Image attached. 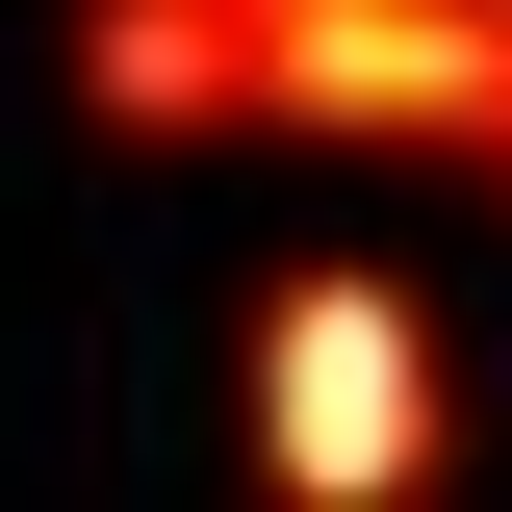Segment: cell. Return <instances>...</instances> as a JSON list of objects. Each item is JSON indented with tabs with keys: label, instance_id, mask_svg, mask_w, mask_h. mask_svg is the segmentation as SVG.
I'll list each match as a JSON object with an SVG mask.
<instances>
[{
	"label": "cell",
	"instance_id": "obj_1",
	"mask_svg": "<svg viewBox=\"0 0 512 512\" xmlns=\"http://www.w3.org/2000/svg\"><path fill=\"white\" fill-rule=\"evenodd\" d=\"M231 384H256V487H282V512H410V487L461 461V359H436V308L359 282V256H282L256 333H231Z\"/></svg>",
	"mask_w": 512,
	"mask_h": 512
},
{
	"label": "cell",
	"instance_id": "obj_2",
	"mask_svg": "<svg viewBox=\"0 0 512 512\" xmlns=\"http://www.w3.org/2000/svg\"><path fill=\"white\" fill-rule=\"evenodd\" d=\"M282 154H487L512 128V0H256V103Z\"/></svg>",
	"mask_w": 512,
	"mask_h": 512
},
{
	"label": "cell",
	"instance_id": "obj_3",
	"mask_svg": "<svg viewBox=\"0 0 512 512\" xmlns=\"http://www.w3.org/2000/svg\"><path fill=\"white\" fill-rule=\"evenodd\" d=\"M487 180H512V128H487Z\"/></svg>",
	"mask_w": 512,
	"mask_h": 512
}]
</instances>
